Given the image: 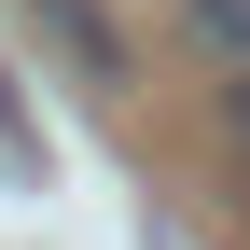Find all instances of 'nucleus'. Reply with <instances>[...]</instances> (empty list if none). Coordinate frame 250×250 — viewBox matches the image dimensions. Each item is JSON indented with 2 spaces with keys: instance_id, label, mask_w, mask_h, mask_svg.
Segmentation results:
<instances>
[{
  "instance_id": "nucleus-1",
  "label": "nucleus",
  "mask_w": 250,
  "mask_h": 250,
  "mask_svg": "<svg viewBox=\"0 0 250 250\" xmlns=\"http://www.w3.org/2000/svg\"><path fill=\"white\" fill-rule=\"evenodd\" d=\"M28 14H42V42L70 56L83 83H125V28H111V0H28Z\"/></svg>"
},
{
  "instance_id": "nucleus-2",
  "label": "nucleus",
  "mask_w": 250,
  "mask_h": 250,
  "mask_svg": "<svg viewBox=\"0 0 250 250\" xmlns=\"http://www.w3.org/2000/svg\"><path fill=\"white\" fill-rule=\"evenodd\" d=\"M181 42L208 70H250V0H181Z\"/></svg>"
},
{
  "instance_id": "nucleus-3",
  "label": "nucleus",
  "mask_w": 250,
  "mask_h": 250,
  "mask_svg": "<svg viewBox=\"0 0 250 250\" xmlns=\"http://www.w3.org/2000/svg\"><path fill=\"white\" fill-rule=\"evenodd\" d=\"M223 139H236V167H250V70H223Z\"/></svg>"
}]
</instances>
